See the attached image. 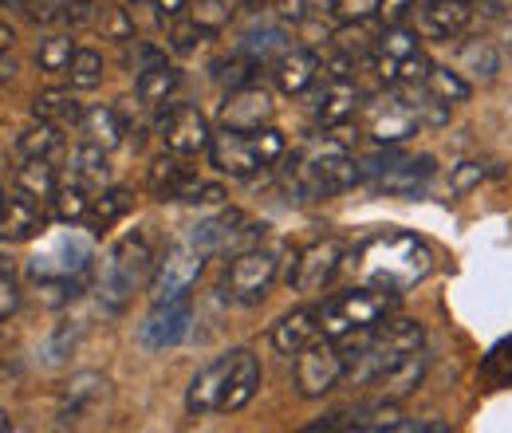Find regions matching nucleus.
Returning a JSON list of instances; mask_svg holds the SVG:
<instances>
[{"mask_svg": "<svg viewBox=\"0 0 512 433\" xmlns=\"http://www.w3.org/2000/svg\"><path fill=\"white\" fill-rule=\"evenodd\" d=\"M430 272H434L430 245L410 237V233H398V229L375 233V237H367L363 245L355 248V276H359V284L379 288V292H394L398 296V292L422 284Z\"/></svg>", "mask_w": 512, "mask_h": 433, "instance_id": "nucleus-1", "label": "nucleus"}, {"mask_svg": "<svg viewBox=\"0 0 512 433\" xmlns=\"http://www.w3.org/2000/svg\"><path fill=\"white\" fill-rule=\"evenodd\" d=\"M359 162L351 154L347 142H339L335 134H323L320 142H312L304 154L292 158L288 166V193L304 205L327 201L335 193H347L351 186H359Z\"/></svg>", "mask_w": 512, "mask_h": 433, "instance_id": "nucleus-2", "label": "nucleus"}, {"mask_svg": "<svg viewBox=\"0 0 512 433\" xmlns=\"http://www.w3.org/2000/svg\"><path fill=\"white\" fill-rule=\"evenodd\" d=\"M158 248L150 229H134L119 245L107 252L103 272H99V304L107 311H123L134 300V292L150 288V276L158 268Z\"/></svg>", "mask_w": 512, "mask_h": 433, "instance_id": "nucleus-3", "label": "nucleus"}, {"mask_svg": "<svg viewBox=\"0 0 512 433\" xmlns=\"http://www.w3.org/2000/svg\"><path fill=\"white\" fill-rule=\"evenodd\" d=\"M284 154H288V142L276 126H260V130L221 126L209 142V162L229 178H253L260 170L276 166Z\"/></svg>", "mask_w": 512, "mask_h": 433, "instance_id": "nucleus-4", "label": "nucleus"}, {"mask_svg": "<svg viewBox=\"0 0 512 433\" xmlns=\"http://www.w3.org/2000/svg\"><path fill=\"white\" fill-rule=\"evenodd\" d=\"M426 331L418 319H386L379 327H371V335L363 339V347L347 359V378L351 382H375L379 374H386L390 367H398L402 359H410L414 351H422Z\"/></svg>", "mask_w": 512, "mask_h": 433, "instance_id": "nucleus-5", "label": "nucleus"}, {"mask_svg": "<svg viewBox=\"0 0 512 433\" xmlns=\"http://www.w3.org/2000/svg\"><path fill=\"white\" fill-rule=\"evenodd\" d=\"M394 311V292H379V288H351V292H339L331 300H323L316 315H320V335L327 339H343L351 331H367V327H379L383 319H390Z\"/></svg>", "mask_w": 512, "mask_h": 433, "instance_id": "nucleus-6", "label": "nucleus"}, {"mask_svg": "<svg viewBox=\"0 0 512 433\" xmlns=\"http://www.w3.org/2000/svg\"><path fill=\"white\" fill-rule=\"evenodd\" d=\"M146 189H150L158 201H190V205H213V201L225 197V189L201 182L190 170L186 154H174V150L158 154V158L146 166Z\"/></svg>", "mask_w": 512, "mask_h": 433, "instance_id": "nucleus-7", "label": "nucleus"}, {"mask_svg": "<svg viewBox=\"0 0 512 433\" xmlns=\"http://www.w3.org/2000/svg\"><path fill=\"white\" fill-rule=\"evenodd\" d=\"M276 272H280V260H276L272 248H245V252L229 256V268H225V280H221V296L233 300V304H260L268 296V288L276 284Z\"/></svg>", "mask_w": 512, "mask_h": 433, "instance_id": "nucleus-8", "label": "nucleus"}, {"mask_svg": "<svg viewBox=\"0 0 512 433\" xmlns=\"http://www.w3.org/2000/svg\"><path fill=\"white\" fill-rule=\"evenodd\" d=\"M347 378V359H343V351H339V343L335 339H312L300 355H296V363H292V382H296V394L300 398H323V394H331L339 382Z\"/></svg>", "mask_w": 512, "mask_h": 433, "instance_id": "nucleus-9", "label": "nucleus"}, {"mask_svg": "<svg viewBox=\"0 0 512 433\" xmlns=\"http://www.w3.org/2000/svg\"><path fill=\"white\" fill-rule=\"evenodd\" d=\"M205 248L197 241H174L158 256V268L150 276V296L154 300H174V296H190V288L197 284L201 268H205Z\"/></svg>", "mask_w": 512, "mask_h": 433, "instance_id": "nucleus-10", "label": "nucleus"}, {"mask_svg": "<svg viewBox=\"0 0 512 433\" xmlns=\"http://www.w3.org/2000/svg\"><path fill=\"white\" fill-rule=\"evenodd\" d=\"M190 241H197L205 252H229V256H237V252L256 248L264 241V225L253 221V217H245L241 209H221L217 217L193 225Z\"/></svg>", "mask_w": 512, "mask_h": 433, "instance_id": "nucleus-11", "label": "nucleus"}, {"mask_svg": "<svg viewBox=\"0 0 512 433\" xmlns=\"http://www.w3.org/2000/svg\"><path fill=\"white\" fill-rule=\"evenodd\" d=\"M343 260H347V245L335 241V237L308 245L288 268V288L296 296H320L323 288L335 280V272L343 268Z\"/></svg>", "mask_w": 512, "mask_h": 433, "instance_id": "nucleus-12", "label": "nucleus"}, {"mask_svg": "<svg viewBox=\"0 0 512 433\" xmlns=\"http://www.w3.org/2000/svg\"><path fill=\"white\" fill-rule=\"evenodd\" d=\"M91 264V241L79 233H60L40 256H32L28 272L36 284H60V280H79Z\"/></svg>", "mask_w": 512, "mask_h": 433, "instance_id": "nucleus-13", "label": "nucleus"}, {"mask_svg": "<svg viewBox=\"0 0 512 433\" xmlns=\"http://www.w3.org/2000/svg\"><path fill=\"white\" fill-rule=\"evenodd\" d=\"M367 115V134L379 142V146H402L406 138H414L422 130V119L414 115V107L402 99V91H386L379 99H371L363 107Z\"/></svg>", "mask_w": 512, "mask_h": 433, "instance_id": "nucleus-14", "label": "nucleus"}, {"mask_svg": "<svg viewBox=\"0 0 512 433\" xmlns=\"http://www.w3.org/2000/svg\"><path fill=\"white\" fill-rule=\"evenodd\" d=\"M193 304L190 296H174V300H154V311L138 323V343L146 351H170L190 335Z\"/></svg>", "mask_w": 512, "mask_h": 433, "instance_id": "nucleus-15", "label": "nucleus"}, {"mask_svg": "<svg viewBox=\"0 0 512 433\" xmlns=\"http://www.w3.org/2000/svg\"><path fill=\"white\" fill-rule=\"evenodd\" d=\"M162 142H166V150L193 158V154L209 150L213 130H209V119H205L193 103H174V107L162 115Z\"/></svg>", "mask_w": 512, "mask_h": 433, "instance_id": "nucleus-16", "label": "nucleus"}, {"mask_svg": "<svg viewBox=\"0 0 512 433\" xmlns=\"http://www.w3.org/2000/svg\"><path fill=\"white\" fill-rule=\"evenodd\" d=\"M276 115V103L264 87L245 83V87H233L217 111V123L229 126V130H260V126H272Z\"/></svg>", "mask_w": 512, "mask_h": 433, "instance_id": "nucleus-17", "label": "nucleus"}, {"mask_svg": "<svg viewBox=\"0 0 512 433\" xmlns=\"http://www.w3.org/2000/svg\"><path fill=\"white\" fill-rule=\"evenodd\" d=\"M363 107V95L359 87L351 83V75H331L316 87V99H312V119L331 130V126H343L355 119V111Z\"/></svg>", "mask_w": 512, "mask_h": 433, "instance_id": "nucleus-18", "label": "nucleus"}, {"mask_svg": "<svg viewBox=\"0 0 512 433\" xmlns=\"http://www.w3.org/2000/svg\"><path fill=\"white\" fill-rule=\"evenodd\" d=\"M229 367H233V351L205 363L201 371L190 378L186 386V410L193 418H205V414H221L225 410V386H229Z\"/></svg>", "mask_w": 512, "mask_h": 433, "instance_id": "nucleus-19", "label": "nucleus"}, {"mask_svg": "<svg viewBox=\"0 0 512 433\" xmlns=\"http://www.w3.org/2000/svg\"><path fill=\"white\" fill-rule=\"evenodd\" d=\"M48 217L40 209V201H32L28 193H12L0 201V241L4 245H24V241H36L44 233Z\"/></svg>", "mask_w": 512, "mask_h": 433, "instance_id": "nucleus-20", "label": "nucleus"}, {"mask_svg": "<svg viewBox=\"0 0 512 433\" xmlns=\"http://www.w3.org/2000/svg\"><path fill=\"white\" fill-rule=\"evenodd\" d=\"M438 174V162L430 154H418V158H398L390 170H383L379 178H371V186L379 193H390V197H418L422 189L434 182Z\"/></svg>", "mask_w": 512, "mask_h": 433, "instance_id": "nucleus-21", "label": "nucleus"}, {"mask_svg": "<svg viewBox=\"0 0 512 433\" xmlns=\"http://www.w3.org/2000/svg\"><path fill=\"white\" fill-rule=\"evenodd\" d=\"M320 56L312 48H284L276 60H272V79L284 95H304L316 87L320 79Z\"/></svg>", "mask_w": 512, "mask_h": 433, "instance_id": "nucleus-22", "label": "nucleus"}, {"mask_svg": "<svg viewBox=\"0 0 512 433\" xmlns=\"http://www.w3.org/2000/svg\"><path fill=\"white\" fill-rule=\"evenodd\" d=\"M260 359H256L253 351H245V347H237L233 351V367H229V386H225V410L221 414H237V410H245L249 402L256 398V390H260Z\"/></svg>", "mask_w": 512, "mask_h": 433, "instance_id": "nucleus-23", "label": "nucleus"}, {"mask_svg": "<svg viewBox=\"0 0 512 433\" xmlns=\"http://www.w3.org/2000/svg\"><path fill=\"white\" fill-rule=\"evenodd\" d=\"M312 339H320V315L316 308H296L288 311L276 327H272V347L288 359H296Z\"/></svg>", "mask_w": 512, "mask_h": 433, "instance_id": "nucleus-24", "label": "nucleus"}, {"mask_svg": "<svg viewBox=\"0 0 512 433\" xmlns=\"http://www.w3.org/2000/svg\"><path fill=\"white\" fill-rule=\"evenodd\" d=\"M107 386H111V382H107L103 374H95V371L75 374L64 386V398H60V422H64V426H75L91 406H99V402L107 398Z\"/></svg>", "mask_w": 512, "mask_h": 433, "instance_id": "nucleus-25", "label": "nucleus"}, {"mask_svg": "<svg viewBox=\"0 0 512 433\" xmlns=\"http://www.w3.org/2000/svg\"><path fill=\"white\" fill-rule=\"evenodd\" d=\"M473 20V0H426L422 4V32L434 40H453Z\"/></svg>", "mask_w": 512, "mask_h": 433, "instance_id": "nucleus-26", "label": "nucleus"}, {"mask_svg": "<svg viewBox=\"0 0 512 433\" xmlns=\"http://www.w3.org/2000/svg\"><path fill=\"white\" fill-rule=\"evenodd\" d=\"M426 371H430V355H426V351H414V355L402 359L398 367H390L386 374H379L371 386H379V398L402 402L406 394H414V390L426 382Z\"/></svg>", "mask_w": 512, "mask_h": 433, "instance_id": "nucleus-27", "label": "nucleus"}, {"mask_svg": "<svg viewBox=\"0 0 512 433\" xmlns=\"http://www.w3.org/2000/svg\"><path fill=\"white\" fill-rule=\"evenodd\" d=\"M130 209H134V193L123 186L115 189H99V197L91 201V209H87V233L91 237H99V233H107L115 221H123Z\"/></svg>", "mask_w": 512, "mask_h": 433, "instance_id": "nucleus-28", "label": "nucleus"}, {"mask_svg": "<svg viewBox=\"0 0 512 433\" xmlns=\"http://www.w3.org/2000/svg\"><path fill=\"white\" fill-rule=\"evenodd\" d=\"M71 182H79L83 189L99 193L107 189V178H111V166H107V150L95 146V142H83L75 154H71V170H67Z\"/></svg>", "mask_w": 512, "mask_h": 433, "instance_id": "nucleus-29", "label": "nucleus"}, {"mask_svg": "<svg viewBox=\"0 0 512 433\" xmlns=\"http://www.w3.org/2000/svg\"><path fill=\"white\" fill-rule=\"evenodd\" d=\"M32 115L40 119V123H52V126H79L83 123V107H79V99L71 95V91H40L36 99H32Z\"/></svg>", "mask_w": 512, "mask_h": 433, "instance_id": "nucleus-30", "label": "nucleus"}, {"mask_svg": "<svg viewBox=\"0 0 512 433\" xmlns=\"http://www.w3.org/2000/svg\"><path fill=\"white\" fill-rule=\"evenodd\" d=\"M178 83H182V75L162 60V63H154V67H146V71H138L134 95H138L146 107H166V103H170V95L178 91Z\"/></svg>", "mask_w": 512, "mask_h": 433, "instance_id": "nucleus-31", "label": "nucleus"}, {"mask_svg": "<svg viewBox=\"0 0 512 433\" xmlns=\"http://www.w3.org/2000/svg\"><path fill=\"white\" fill-rule=\"evenodd\" d=\"M16 189L28 193L32 201H52L56 189H60V178H56V166L52 158H24V166L16 170Z\"/></svg>", "mask_w": 512, "mask_h": 433, "instance_id": "nucleus-32", "label": "nucleus"}, {"mask_svg": "<svg viewBox=\"0 0 512 433\" xmlns=\"http://www.w3.org/2000/svg\"><path fill=\"white\" fill-rule=\"evenodd\" d=\"M83 134H87V142H95V146H103L107 154L127 138V130L119 123V111L115 107H91V111H83Z\"/></svg>", "mask_w": 512, "mask_h": 433, "instance_id": "nucleus-33", "label": "nucleus"}, {"mask_svg": "<svg viewBox=\"0 0 512 433\" xmlns=\"http://www.w3.org/2000/svg\"><path fill=\"white\" fill-rule=\"evenodd\" d=\"M418 52H422L418 32H410V28H402V24H386L383 36H375V67L410 60V56H418Z\"/></svg>", "mask_w": 512, "mask_h": 433, "instance_id": "nucleus-34", "label": "nucleus"}, {"mask_svg": "<svg viewBox=\"0 0 512 433\" xmlns=\"http://www.w3.org/2000/svg\"><path fill=\"white\" fill-rule=\"evenodd\" d=\"M16 150H20V158H56L64 150V134H60V126L36 119V126H28L16 138Z\"/></svg>", "mask_w": 512, "mask_h": 433, "instance_id": "nucleus-35", "label": "nucleus"}, {"mask_svg": "<svg viewBox=\"0 0 512 433\" xmlns=\"http://www.w3.org/2000/svg\"><path fill=\"white\" fill-rule=\"evenodd\" d=\"M284 48H292V44H288V32L276 28V24H260V28H253V32L241 40L237 52H245V56L256 63H272Z\"/></svg>", "mask_w": 512, "mask_h": 433, "instance_id": "nucleus-36", "label": "nucleus"}, {"mask_svg": "<svg viewBox=\"0 0 512 433\" xmlns=\"http://www.w3.org/2000/svg\"><path fill=\"white\" fill-rule=\"evenodd\" d=\"M52 209H56V221L64 225H79L87 221V209H91V189H83L79 182H60L56 197H52Z\"/></svg>", "mask_w": 512, "mask_h": 433, "instance_id": "nucleus-37", "label": "nucleus"}, {"mask_svg": "<svg viewBox=\"0 0 512 433\" xmlns=\"http://www.w3.org/2000/svg\"><path fill=\"white\" fill-rule=\"evenodd\" d=\"M461 67L473 75V79H497V71H501V56H497V48L489 44V40H469L465 48H461Z\"/></svg>", "mask_w": 512, "mask_h": 433, "instance_id": "nucleus-38", "label": "nucleus"}, {"mask_svg": "<svg viewBox=\"0 0 512 433\" xmlns=\"http://www.w3.org/2000/svg\"><path fill=\"white\" fill-rule=\"evenodd\" d=\"M67 79H71V91H91L103 83V56L91 52V48H75V56L67 63Z\"/></svg>", "mask_w": 512, "mask_h": 433, "instance_id": "nucleus-39", "label": "nucleus"}, {"mask_svg": "<svg viewBox=\"0 0 512 433\" xmlns=\"http://www.w3.org/2000/svg\"><path fill=\"white\" fill-rule=\"evenodd\" d=\"M426 87H430L438 99H446L449 107H453V103H465V99L473 95V87L461 79V71H449V67H430Z\"/></svg>", "mask_w": 512, "mask_h": 433, "instance_id": "nucleus-40", "label": "nucleus"}, {"mask_svg": "<svg viewBox=\"0 0 512 433\" xmlns=\"http://www.w3.org/2000/svg\"><path fill=\"white\" fill-rule=\"evenodd\" d=\"M256 71H260V63L249 60L245 52H233L229 60L213 63V79H217V83H225L229 91H233V87H245V83H253Z\"/></svg>", "mask_w": 512, "mask_h": 433, "instance_id": "nucleus-41", "label": "nucleus"}, {"mask_svg": "<svg viewBox=\"0 0 512 433\" xmlns=\"http://www.w3.org/2000/svg\"><path fill=\"white\" fill-rule=\"evenodd\" d=\"M241 8V0H193V20L205 28V32H221L229 20H233V12Z\"/></svg>", "mask_w": 512, "mask_h": 433, "instance_id": "nucleus-42", "label": "nucleus"}, {"mask_svg": "<svg viewBox=\"0 0 512 433\" xmlns=\"http://www.w3.org/2000/svg\"><path fill=\"white\" fill-rule=\"evenodd\" d=\"M71 56H75V48H71L67 36H48V40H40V48H36V63H40V71H48V75H67Z\"/></svg>", "mask_w": 512, "mask_h": 433, "instance_id": "nucleus-43", "label": "nucleus"}, {"mask_svg": "<svg viewBox=\"0 0 512 433\" xmlns=\"http://www.w3.org/2000/svg\"><path fill=\"white\" fill-rule=\"evenodd\" d=\"M481 374H485L493 386H512V335H509V339H501V343H497V347L485 355Z\"/></svg>", "mask_w": 512, "mask_h": 433, "instance_id": "nucleus-44", "label": "nucleus"}, {"mask_svg": "<svg viewBox=\"0 0 512 433\" xmlns=\"http://www.w3.org/2000/svg\"><path fill=\"white\" fill-rule=\"evenodd\" d=\"M16 311H20V280H16L12 260L0 256V323L8 315H16Z\"/></svg>", "mask_w": 512, "mask_h": 433, "instance_id": "nucleus-45", "label": "nucleus"}, {"mask_svg": "<svg viewBox=\"0 0 512 433\" xmlns=\"http://www.w3.org/2000/svg\"><path fill=\"white\" fill-rule=\"evenodd\" d=\"M383 0H331V12L339 24H367L379 12Z\"/></svg>", "mask_w": 512, "mask_h": 433, "instance_id": "nucleus-46", "label": "nucleus"}, {"mask_svg": "<svg viewBox=\"0 0 512 433\" xmlns=\"http://www.w3.org/2000/svg\"><path fill=\"white\" fill-rule=\"evenodd\" d=\"M99 24H103V36L107 40H134V20L127 16V8H103L99 12Z\"/></svg>", "mask_w": 512, "mask_h": 433, "instance_id": "nucleus-47", "label": "nucleus"}, {"mask_svg": "<svg viewBox=\"0 0 512 433\" xmlns=\"http://www.w3.org/2000/svg\"><path fill=\"white\" fill-rule=\"evenodd\" d=\"M213 32H205L197 20H178L174 28H170V44L178 48V52H193L197 44H205Z\"/></svg>", "mask_w": 512, "mask_h": 433, "instance_id": "nucleus-48", "label": "nucleus"}, {"mask_svg": "<svg viewBox=\"0 0 512 433\" xmlns=\"http://www.w3.org/2000/svg\"><path fill=\"white\" fill-rule=\"evenodd\" d=\"M485 182V166L481 162H461L457 170H453V193H465V189H473V186H481Z\"/></svg>", "mask_w": 512, "mask_h": 433, "instance_id": "nucleus-49", "label": "nucleus"}, {"mask_svg": "<svg viewBox=\"0 0 512 433\" xmlns=\"http://www.w3.org/2000/svg\"><path fill=\"white\" fill-rule=\"evenodd\" d=\"M410 12H418V0H383L379 4V16L386 24H402Z\"/></svg>", "mask_w": 512, "mask_h": 433, "instance_id": "nucleus-50", "label": "nucleus"}, {"mask_svg": "<svg viewBox=\"0 0 512 433\" xmlns=\"http://www.w3.org/2000/svg\"><path fill=\"white\" fill-rule=\"evenodd\" d=\"M64 16L71 20V24H87V20L95 16V8H91V0H67Z\"/></svg>", "mask_w": 512, "mask_h": 433, "instance_id": "nucleus-51", "label": "nucleus"}, {"mask_svg": "<svg viewBox=\"0 0 512 433\" xmlns=\"http://www.w3.org/2000/svg\"><path fill=\"white\" fill-rule=\"evenodd\" d=\"M280 4V20H304L308 16V0H276Z\"/></svg>", "mask_w": 512, "mask_h": 433, "instance_id": "nucleus-52", "label": "nucleus"}, {"mask_svg": "<svg viewBox=\"0 0 512 433\" xmlns=\"http://www.w3.org/2000/svg\"><path fill=\"white\" fill-rule=\"evenodd\" d=\"M154 4H158L162 16H178L182 8H190V0H154Z\"/></svg>", "mask_w": 512, "mask_h": 433, "instance_id": "nucleus-53", "label": "nucleus"}, {"mask_svg": "<svg viewBox=\"0 0 512 433\" xmlns=\"http://www.w3.org/2000/svg\"><path fill=\"white\" fill-rule=\"evenodd\" d=\"M28 4H36V8H44L40 16H52V8H64L67 0H28Z\"/></svg>", "mask_w": 512, "mask_h": 433, "instance_id": "nucleus-54", "label": "nucleus"}, {"mask_svg": "<svg viewBox=\"0 0 512 433\" xmlns=\"http://www.w3.org/2000/svg\"><path fill=\"white\" fill-rule=\"evenodd\" d=\"M12 75H16V63H12V60H4V52H0V83H8Z\"/></svg>", "mask_w": 512, "mask_h": 433, "instance_id": "nucleus-55", "label": "nucleus"}, {"mask_svg": "<svg viewBox=\"0 0 512 433\" xmlns=\"http://www.w3.org/2000/svg\"><path fill=\"white\" fill-rule=\"evenodd\" d=\"M12 40H16V32H12L8 24H0V52H8V48H12Z\"/></svg>", "mask_w": 512, "mask_h": 433, "instance_id": "nucleus-56", "label": "nucleus"}, {"mask_svg": "<svg viewBox=\"0 0 512 433\" xmlns=\"http://www.w3.org/2000/svg\"><path fill=\"white\" fill-rule=\"evenodd\" d=\"M16 426H12V414L8 410H0V433H12Z\"/></svg>", "mask_w": 512, "mask_h": 433, "instance_id": "nucleus-57", "label": "nucleus"}, {"mask_svg": "<svg viewBox=\"0 0 512 433\" xmlns=\"http://www.w3.org/2000/svg\"><path fill=\"white\" fill-rule=\"evenodd\" d=\"M0 201H4V189H0Z\"/></svg>", "mask_w": 512, "mask_h": 433, "instance_id": "nucleus-58", "label": "nucleus"}]
</instances>
